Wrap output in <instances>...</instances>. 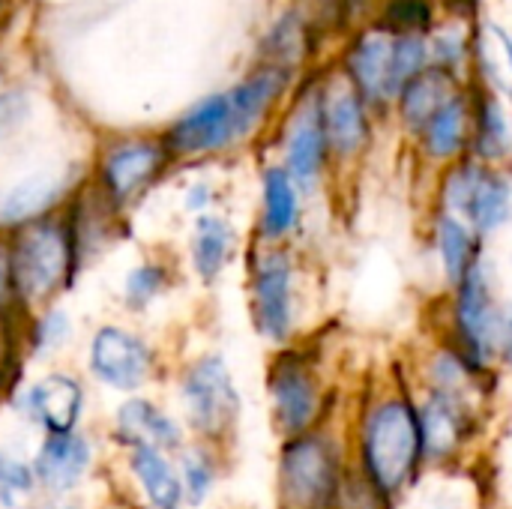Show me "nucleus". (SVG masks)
<instances>
[{"instance_id":"obj_1","label":"nucleus","mask_w":512,"mask_h":509,"mask_svg":"<svg viewBox=\"0 0 512 509\" xmlns=\"http://www.w3.org/2000/svg\"><path fill=\"white\" fill-rule=\"evenodd\" d=\"M345 432L354 471L399 507L426 474L420 405L408 369L369 378L345 408Z\"/></svg>"},{"instance_id":"obj_2","label":"nucleus","mask_w":512,"mask_h":509,"mask_svg":"<svg viewBox=\"0 0 512 509\" xmlns=\"http://www.w3.org/2000/svg\"><path fill=\"white\" fill-rule=\"evenodd\" d=\"M243 294L252 333L270 348L306 339L309 315V261L303 246H261L246 240Z\"/></svg>"},{"instance_id":"obj_3","label":"nucleus","mask_w":512,"mask_h":509,"mask_svg":"<svg viewBox=\"0 0 512 509\" xmlns=\"http://www.w3.org/2000/svg\"><path fill=\"white\" fill-rule=\"evenodd\" d=\"M171 408L180 417L189 441L213 444L219 450H234L246 399L234 366L222 348H201L171 363L168 372Z\"/></svg>"},{"instance_id":"obj_4","label":"nucleus","mask_w":512,"mask_h":509,"mask_svg":"<svg viewBox=\"0 0 512 509\" xmlns=\"http://www.w3.org/2000/svg\"><path fill=\"white\" fill-rule=\"evenodd\" d=\"M267 420L276 441L312 432L345 417L342 393L327 378L321 345L306 336L294 345L276 348L264 366Z\"/></svg>"},{"instance_id":"obj_5","label":"nucleus","mask_w":512,"mask_h":509,"mask_svg":"<svg viewBox=\"0 0 512 509\" xmlns=\"http://www.w3.org/2000/svg\"><path fill=\"white\" fill-rule=\"evenodd\" d=\"M351 474L345 417L276 444V509H333Z\"/></svg>"},{"instance_id":"obj_6","label":"nucleus","mask_w":512,"mask_h":509,"mask_svg":"<svg viewBox=\"0 0 512 509\" xmlns=\"http://www.w3.org/2000/svg\"><path fill=\"white\" fill-rule=\"evenodd\" d=\"M78 372L93 390L123 399L153 393V387L165 384L171 363L144 327L129 318H105L87 330Z\"/></svg>"},{"instance_id":"obj_7","label":"nucleus","mask_w":512,"mask_h":509,"mask_svg":"<svg viewBox=\"0 0 512 509\" xmlns=\"http://www.w3.org/2000/svg\"><path fill=\"white\" fill-rule=\"evenodd\" d=\"M9 249L15 270V294L24 312L66 300L87 276L78 264L63 210L9 234Z\"/></svg>"},{"instance_id":"obj_8","label":"nucleus","mask_w":512,"mask_h":509,"mask_svg":"<svg viewBox=\"0 0 512 509\" xmlns=\"http://www.w3.org/2000/svg\"><path fill=\"white\" fill-rule=\"evenodd\" d=\"M444 324L438 336H444L474 369L498 372V342L504 327L507 300L498 294L495 264H489V252L465 273V279L444 291Z\"/></svg>"},{"instance_id":"obj_9","label":"nucleus","mask_w":512,"mask_h":509,"mask_svg":"<svg viewBox=\"0 0 512 509\" xmlns=\"http://www.w3.org/2000/svg\"><path fill=\"white\" fill-rule=\"evenodd\" d=\"M174 159L162 144V135H126L99 150L87 189L120 219L132 222V213L147 195L168 177Z\"/></svg>"},{"instance_id":"obj_10","label":"nucleus","mask_w":512,"mask_h":509,"mask_svg":"<svg viewBox=\"0 0 512 509\" xmlns=\"http://www.w3.org/2000/svg\"><path fill=\"white\" fill-rule=\"evenodd\" d=\"M90 402L93 387L78 369L66 363L27 372L24 381L3 399L9 414L36 438L72 435L87 429Z\"/></svg>"},{"instance_id":"obj_11","label":"nucleus","mask_w":512,"mask_h":509,"mask_svg":"<svg viewBox=\"0 0 512 509\" xmlns=\"http://www.w3.org/2000/svg\"><path fill=\"white\" fill-rule=\"evenodd\" d=\"M432 210L459 216L489 246V240L498 237L512 222L510 171L489 168L465 156L441 171Z\"/></svg>"},{"instance_id":"obj_12","label":"nucleus","mask_w":512,"mask_h":509,"mask_svg":"<svg viewBox=\"0 0 512 509\" xmlns=\"http://www.w3.org/2000/svg\"><path fill=\"white\" fill-rule=\"evenodd\" d=\"M426 471L459 468L489 432L495 402L417 390Z\"/></svg>"},{"instance_id":"obj_13","label":"nucleus","mask_w":512,"mask_h":509,"mask_svg":"<svg viewBox=\"0 0 512 509\" xmlns=\"http://www.w3.org/2000/svg\"><path fill=\"white\" fill-rule=\"evenodd\" d=\"M108 447L90 426L72 435H42L27 453L42 501H66L84 495L105 471Z\"/></svg>"},{"instance_id":"obj_14","label":"nucleus","mask_w":512,"mask_h":509,"mask_svg":"<svg viewBox=\"0 0 512 509\" xmlns=\"http://www.w3.org/2000/svg\"><path fill=\"white\" fill-rule=\"evenodd\" d=\"M99 435H102L108 453H123V450H135V447H156V450L177 456L189 444V435H186L180 417L156 393H138V396L114 399L111 411L105 414Z\"/></svg>"},{"instance_id":"obj_15","label":"nucleus","mask_w":512,"mask_h":509,"mask_svg":"<svg viewBox=\"0 0 512 509\" xmlns=\"http://www.w3.org/2000/svg\"><path fill=\"white\" fill-rule=\"evenodd\" d=\"M279 165L291 174V180L300 186L306 201L324 192V183L333 171V159L324 132V117H321V87L306 93L294 105L282 132Z\"/></svg>"},{"instance_id":"obj_16","label":"nucleus","mask_w":512,"mask_h":509,"mask_svg":"<svg viewBox=\"0 0 512 509\" xmlns=\"http://www.w3.org/2000/svg\"><path fill=\"white\" fill-rule=\"evenodd\" d=\"M162 144L168 147L174 165L213 159L240 147L228 90L210 93L198 99L195 105H189L180 117H174L168 129L162 132Z\"/></svg>"},{"instance_id":"obj_17","label":"nucleus","mask_w":512,"mask_h":509,"mask_svg":"<svg viewBox=\"0 0 512 509\" xmlns=\"http://www.w3.org/2000/svg\"><path fill=\"white\" fill-rule=\"evenodd\" d=\"M246 249V234L225 210H213L189 219L183 237V273L201 288L216 291L225 276L240 264Z\"/></svg>"},{"instance_id":"obj_18","label":"nucleus","mask_w":512,"mask_h":509,"mask_svg":"<svg viewBox=\"0 0 512 509\" xmlns=\"http://www.w3.org/2000/svg\"><path fill=\"white\" fill-rule=\"evenodd\" d=\"M306 195L279 162H267L258 174V210L246 240L261 246H303Z\"/></svg>"},{"instance_id":"obj_19","label":"nucleus","mask_w":512,"mask_h":509,"mask_svg":"<svg viewBox=\"0 0 512 509\" xmlns=\"http://www.w3.org/2000/svg\"><path fill=\"white\" fill-rule=\"evenodd\" d=\"M108 471L117 474V492L141 509H186L177 477V462L171 453L156 447H135L123 453H108Z\"/></svg>"},{"instance_id":"obj_20","label":"nucleus","mask_w":512,"mask_h":509,"mask_svg":"<svg viewBox=\"0 0 512 509\" xmlns=\"http://www.w3.org/2000/svg\"><path fill=\"white\" fill-rule=\"evenodd\" d=\"M84 183L87 177H75L72 171L39 168L0 186V234L9 237L33 222L57 216Z\"/></svg>"},{"instance_id":"obj_21","label":"nucleus","mask_w":512,"mask_h":509,"mask_svg":"<svg viewBox=\"0 0 512 509\" xmlns=\"http://www.w3.org/2000/svg\"><path fill=\"white\" fill-rule=\"evenodd\" d=\"M321 117L333 168L357 162L372 144V111L348 78L321 87Z\"/></svg>"},{"instance_id":"obj_22","label":"nucleus","mask_w":512,"mask_h":509,"mask_svg":"<svg viewBox=\"0 0 512 509\" xmlns=\"http://www.w3.org/2000/svg\"><path fill=\"white\" fill-rule=\"evenodd\" d=\"M183 282V264L165 252H144L138 261H132L123 270L117 303L129 321L147 318L153 309H159Z\"/></svg>"},{"instance_id":"obj_23","label":"nucleus","mask_w":512,"mask_h":509,"mask_svg":"<svg viewBox=\"0 0 512 509\" xmlns=\"http://www.w3.org/2000/svg\"><path fill=\"white\" fill-rule=\"evenodd\" d=\"M75 342H78V321L75 312L66 306V300L27 312L21 324V348L30 372L60 366L63 357L75 348Z\"/></svg>"},{"instance_id":"obj_24","label":"nucleus","mask_w":512,"mask_h":509,"mask_svg":"<svg viewBox=\"0 0 512 509\" xmlns=\"http://www.w3.org/2000/svg\"><path fill=\"white\" fill-rule=\"evenodd\" d=\"M429 249L435 255L444 291L456 288L465 273L489 252V246L468 228V222H462L453 213L444 210H432L429 213Z\"/></svg>"},{"instance_id":"obj_25","label":"nucleus","mask_w":512,"mask_h":509,"mask_svg":"<svg viewBox=\"0 0 512 509\" xmlns=\"http://www.w3.org/2000/svg\"><path fill=\"white\" fill-rule=\"evenodd\" d=\"M414 141L420 156L441 171L465 159L471 150V93L459 90L450 102H444Z\"/></svg>"},{"instance_id":"obj_26","label":"nucleus","mask_w":512,"mask_h":509,"mask_svg":"<svg viewBox=\"0 0 512 509\" xmlns=\"http://www.w3.org/2000/svg\"><path fill=\"white\" fill-rule=\"evenodd\" d=\"M288 81H291L288 69L264 63L261 69H255L252 75H246L240 84H234L228 90V102H231V114H234L240 144L249 141L261 129V123L270 117L273 105L282 99Z\"/></svg>"},{"instance_id":"obj_27","label":"nucleus","mask_w":512,"mask_h":509,"mask_svg":"<svg viewBox=\"0 0 512 509\" xmlns=\"http://www.w3.org/2000/svg\"><path fill=\"white\" fill-rule=\"evenodd\" d=\"M390 48L393 36L387 33H366L360 36L348 57H345V78L363 96L369 111H384L390 105L387 96V69H390Z\"/></svg>"},{"instance_id":"obj_28","label":"nucleus","mask_w":512,"mask_h":509,"mask_svg":"<svg viewBox=\"0 0 512 509\" xmlns=\"http://www.w3.org/2000/svg\"><path fill=\"white\" fill-rule=\"evenodd\" d=\"M471 159L489 168H507L512 159V126L492 90L471 93Z\"/></svg>"},{"instance_id":"obj_29","label":"nucleus","mask_w":512,"mask_h":509,"mask_svg":"<svg viewBox=\"0 0 512 509\" xmlns=\"http://www.w3.org/2000/svg\"><path fill=\"white\" fill-rule=\"evenodd\" d=\"M174 462H177V477H180V489H183V507L207 509L228 474L231 453L219 450L213 444L189 441L174 456Z\"/></svg>"},{"instance_id":"obj_30","label":"nucleus","mask_w":512,"mask_h":509,"mask_svg":"<svg viewBox=\"0 0 512 509\" xmlns=\"http://www.w3.org/2000/svg\"><path fill=\"white\" fill-rule=\"evenodd\" d=\"M462 87L456 84V75L441 66H426L420 75H414L402 93L396 96V117L408 135H420L423 126L438 114L444 102H450Z\"/></svg>"},{"instance_id":"obj_31","label":"nucleus","mask_w":512,"mask_h":509,"mask_svg":"<svg viewBox=\"0 0 512 509\" xmlns=\"http://www.w3.org/2000/svg\"><path fill=\"white\" fill-rule=\"evenodd\" d=\"M42 498L27 453L0 444V509H39Z\"/></svg>"},{"instance_id":"obj_32","label":"nucleus","mask_w":512,"mask_h":509,"mask_svg":"<svg viewBox=\"0 0 512 509\" xmlns=\"http://www.w3.org/2000/svg\"><path fill=\"white\" fill-rule=\"evenodd\" d=\"M429 42L423 36H396L390 48V69H387V96L396 102L402 87L429 66Z\"/></svg>"},{"instance_id":"obj_33","label":"nucleus","mask_w":512,"mask_h":509,"mask_svg":"<svg viewBox=\"0 0 512 509\" xmlns=\"http://www.w3.org/2000/svg\"><path fill=\"white\" fill-rule=\"evenodd\" d=\"M267 57H270L267 60L270 66H282L288 72L300 63V57H303V24L297 21V15H285L273 27L270 39H267Z\"/></svg>"},{"instance_id":"obj_34","label":"nucleus","mask_w":512,"mask_h":509,"mask_svg":"<svg viewBox=\"0 0 512 509\" xmlns=\"http://www.w3.org/2000/svg\"><path fill=\"white\" fill-rule=\"evenodd\" d=\"M384 24L396 36H423L432 27V6L429 0H390L384 6Z\"/></svg>"},{"instance_id":"obj_35","label":"nucleus","mask_w":512,"mask_h":509,"mask_svg":"<svg viewBox=\"0 0 512 509\" xmlns=\"http://www.w3.org/2000/svg\"><path fill=\"white\" fill-rule=\"evenodd\" d=\"M333 509H396V504L390 498H384L372 483H366L351 465V474H348V480L342 486V495H339Z\"/></svg>"},{"instance_id":"obj_36","label":"nucleus","mask_w":512,"mask_h":509,"mask_svg":"<svg viewBox=\"0 0 512 509\" xmlns=\"http://www.w3.org/2000/svg\"><path fill=\"white\" fill-rule=\"evenodd\" d=\"M30 114V99L24 90H0V144L15 138Z\"/></svg>"},{"instance_id":"obj_37","label":"nucleus","mask_w":512,"mask_h":509,"mask_svg":"<svg viewBox=\"0 0 512 509\" xmlns=\"http://www.w3.org/2000/svg\"><path fill=\"white\" fill-rule=\"evenodd\" d=\"M429 60H432V66H441V69H447V72L456 75L462 69V63L468 60V42H465V36H459V33H441L432 42V48H429Z\"/></svg>"},{"instance_id":"obj_38","label":"nucleus","mask_w":512,"mask_h":509,"mask_svg":"<svg viewBox=\"0 0 512 509\" xmlns=\"http://www.w3.org/2000/svg\"><path fill=\"white\" fill-rule=\"evenodd\" d=\"M219 210V192L210 180H192L183 192H180V213L186 219L204 216Z\"/></svg>"},{"instance_id":"obj_39","label":"nucleus","mask_w":512,"mask_h":509,"mask_svg":"<svg viewBox=\"0 0 512 509\" xmlns=\"http://www.w3.org/2000/svg\"><path fill=\"white\" fill-rule=\"evenodd\" d=\"M0 312H6V315H27L18 306L15 270H12V249H9V237L6 234H0Z\"/></svg>"},{"instance_id":"obj_40","label":"nucleus","mask_w":512,"mask_h":509,"mask_svg":"<svg viewBox=\"0 0 512 509\" xmlns=\"http://www.w3.org/2000/svg\"><path fill=\"white\" fill-rule=\"evenodd\" d=\"M498 372L501 378L512 381V303L507 300L504 309V327H501V342H498Z\"/></svg>"},{"instance_id":"obj_41","label":"nucleus","mask_w":512,"mask_h":509,"mask_svg":"<svg viewBox=\"0 0 512 509\" xmlns=\"http://www.w3.org/2000/svg\"><path fill=\"white\" fill-rule=\"evenodd\" d=\"M93 509H141V507H135L126 495H120L117 489H111V492H108V495H105V498H102V501H99Z\"/></svg>"},{"instance_id":"obj_42","label":"nucleus","mask_w":512,"mask_h":509,"mask_svg":"<svg viewBox=\"0 0 512 509\" xmlns=\"http://www.w3.org/2000/svg\"><path fill=\"white\" fill-rule=\"evenodd\" d=\"M39 509H93L87 504L84 495H75V498H66V501H42Z\"/></svg>"},{"instance_id":"obj_43","label":"nucleus","mask_w":512,"mask_h":509,"mask_svg":"<svg viewBox=\"0 0 512 509\" xmlns=\"http://www.w3.org/2000/svg\"><path fill=\"white\" fill-rule=\"evenodd\" d=\"M492 33L498 36V45H501V51H504V60H507V69H510L512 75V39L501 30V27H492ZM510 102H512V81H510Z\"/></svg>"},{"instance_id":"obj_44","label":"nucleus","mask_w":512,"mask_h":509,"mask_svg":"<svg viewBox=\"0 0 512 509\" xmlns=\"http://www.w3.org/2000/svg\"><path fill=\"white\" fill-rule=\"evenodd\" d=\"M345 3H348V9H363L369 0H345Z\"/></svg>"},{"instance_id":"obj_45","label":"nucleus","mask_w":512,"mask_h":509,"mask_svg":"<svg viewBox=\"0 0 512 509\" xmlns=\"http://www.w3.org/2000/svg\"><path fill=\"white\" fill-rule=\"evenodd\" d=\"M510 270H512V258H510Z\"/></svg>"}]
</instances>
